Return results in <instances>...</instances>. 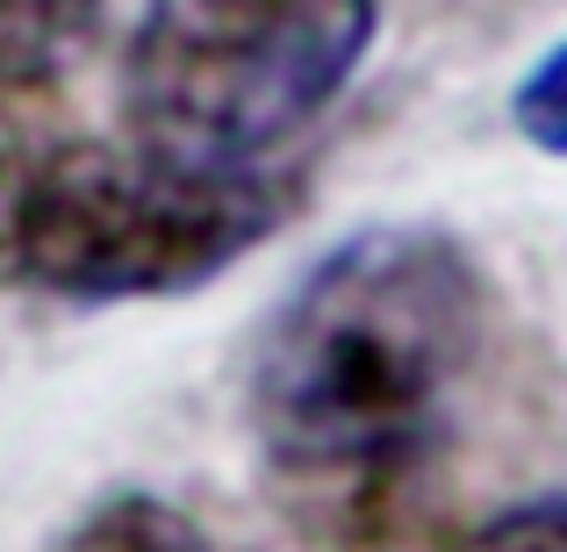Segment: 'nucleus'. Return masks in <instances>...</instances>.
Listing matches in <instances>:
<instances>
[{"mask_svg":"<svg viewBox=\"0 0 567 552\" xmlns=\"http://www.w3.org/2000/svg\"><path fill=\"white\" fill-rule=\"evenodd\" d=\"M488 323V273L431 222H367L280 294L251 345L245 416L280 510L317 545H410Z\"/></svg>","mask_w":567,"mask_h":552,"instance_id":"nucleus-1","label":"nucleus"},{"mask_svg":"<svg viewBox=\"0 0 567 552\" xmlns=\"http://www.w3.org/2000/svg\"><path fill=\"white\" fill-rule=\"evenodd\" d=\"M302 208L274 166H181L144 144H0V288L65 309L166 302L266 244Z\"/></svg>","mask_w":567,"mask_h":552,"instance_id":"nucleus-2","label":"nucleus"},{"mask_svg":"<svg viewBox=\"0 0 567 552\" xmlns=\"http://www.w3.org/2000/svg\"><path fill=\"white\" fill-rule=\"evenodd\" d=\"M381 0H144L123 51L130 144L181 166H266L352 86Z\"/></svg>","mask_w":567,"mask_h":552,"instance_id":"nucleus-3","label":"nucleus"},{"mask_svg":"<svg viewBox=\"0 0 567 552\" xmlns=\"http://www.w3.org/2000/svg\"><path fill=\"white\" fill-rule=\"evenodd\" d=\"M109 0H0V94L51 86L94 43Z\"/></svg>","mask_w":567,"mask_h":552,"instance_id":"nucleus-4","label":"nucleus"},{"mask_svg":"<svg viewBox=\"0 0 567 552\" xmlns=\"http://www.w3.org/2000/svg\"><path fill=\"white\" fill-rule=\"evenodd\" d=\"M58 552H208V539L181 502L144 496V488H115L58 539Z\"/></svg>","mask_w":567,"mask_h":552,"instance_id":"nucleus-5","label":"nucleus"},{"mask_svg":"<svg viewBox=\"0 0 567 552\" xmlns=\"http://www.w3.org/2000/svg\"><path fill=\"white\" fill-rule=\"evenodd\" d=\"M511 129L532 144V152L567 158V37L525 72V80H517V94H511Z\"/></svg>","mask_w":567,"mask_h":552,"instance_id":"nucleus-6","label":"nucleus"},{"mask_svg":"<svg viewBox=\"0 0 567 552\" xmlns=\"http://www.w3.org/2000/svg\"><path fill=\"white\" fill-rule=\"evenodd\" d=\"M460 552H567V488L496 510L488 524H474L460 539Z\"/></svg>","mask_w":567,"mask_h":552,"instance_id":"nucleus-7","label":"nucleus"}]
</instances>
